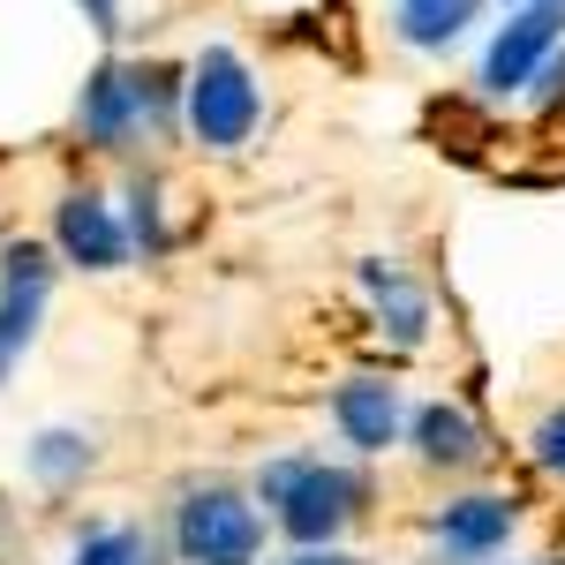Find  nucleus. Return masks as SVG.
Segmentation results:
<instances>
[{
	"instance_id": "1",
	"label": "nucleus",
	"mask_w": 565,
	"mask_h": 565,
	"mask_svg": "<svg viewBox=\"0 0 565 565\" xmlns=\"http://www.w3.org/2000/svg\"><path fill=\"white\" fill-rule=\"evenodd\" d=\"M181 76L167 61H121L106 53L98 68H84L76 84V136H84L98 159H129L143 143H174L181 136Z\"/></svg>"
},
{
	"instance_id": "2",
	"label": "nucleus",
	"mask_w": 565,
	"mask_h": 565,
	"mask_svg": "<svg viewBox=\"0 0 565 565\" xmlns=\"http://www.w3.org/2000/svg\"><path fill=\"white\" fill-rule=\"evenodd\" d=\"M249 490H257L271 535H287L295 551H340V535L370 513V476L324 452H279L257 468Z\"/></svg>"
},
{
	"instance_id": "3",
	"label": "nucleus",
	"mask_w": 565,
	"mask_h": 565,
	"mask_svg": "<svg viewBox=\"0 0 565 565\" xmlns=\"http://www.w3.org/2000/svg\"><path fill=\"white\" fill-rule=\"evenodd\" d=\"M257 129H264L257 68L226 39L196 45V61H189V76H181V136H189L196 151H212V159H234V151L257 143Z\"/></svg>"
},
{
	"instance_id": "4",
	"label": "nucleus",
	"mask_w": 565,
	"mask_h": 565,
	"mask_svg": "<svg viewBox=\"0 0 565 565\" xmlns=\"http://www.w3.org/2000/svg\"><path fill=\"white\" fill-rule=\"evenodd\" d=\"M264 535H271V521H264L257 490H242V482H226V476L189 482L174 498V513H167L174 565H257Z\"/></svg>"
},
{
	"instance_id": "5",
	"label": "nucleus",
	"mask_w": 565,
	"mask_h": 565,
	"mask_svg": "<svg viewBox=\"0 0 565 565\" xmlns=\"http://www.w3.org/2000/svg\"><path fill=\"white\" fill-rule=\"evenodd\" d=\"M53 279H61V257H53V242H8L0 249V385L15 377V362L31 354L45 324V302H53Z\"/></svg>"
},
{
	"instance_id": "6",
	"label": "nucleus",
	"mask_w": 565,
	"mask_h": 565,
	"mask_svg": "<svg viewBox=\"0 0 565 565\" xmlns=\"http://www.w3.org/2000/svg\"><path fill=\"white\" fill-rule=\"evenodd\" d=\"M324 415H332V437L348 445L354 460H385L407 445V392L392 385V377H340V385L324 392Z\"/></svg>"
},
{
	"instance_id": "7",
	"label": "nucleus",
	"mask_w": 565,
	"mask_h": 565,
	"mask_svg": "<svg viewBox=\"0 0 565 565\" xmlns=\"http://www.w3.org/2000/svg\"><path fill=\"white\" fill-rule=\"evenodd\" d=\"M53 257L76 264V271H90V279L121 271V264L136 257L121 204H114L106 189H68V196L53 204Z\"/></svg>"
},
{
	"instance_id": "8",
	"label": "nucleus",
	"mask_w": 565,
	"mask_h": 565,
	"mask_svg": "<svg viewBox=\"0 0 565 565\" xmlns=\"http://www.w3.org/2000/svg\"><path fill=\"white\" fill-rule=\"evenodd\" d=\"M521 535V498L505 490H460L430 513V543L445 565H490L505 558V543Z\"/></svg>"
},
{
	"instance_id": "9",
	"label": "nucleus",
	"mask_w": 565,
	"mask_h": 565,
	"mask_svg": "<svg viewBox=\"0 0 565 565\" xmlns=\"http://www.w3.org/2000/svg\"><path fill=\"white\" fill-rule=\"evenodd\" d=\"M565 45V23L543 15V8H513L490 45H482V68H476V90L482 98H527V84L543 76V61Z\"/></svg>"
},
{
	"instance_id": "10",
	"label": "nucleus",
	"mask_w": 565,
	"mask_h": 565,
	"mask_svg": "<svg viewBox=\"0 0 565 565\" xmlns=\"http://www.w3.org/2000/svg\"><path fill=\"white\" fill-rule=\"evenodd\" d=\"M354 287H362V302H370V317H377V332L392 348H423L430 340V295H423V279L399 257H362Z\"/></svg>"
},
{
	"instance_id": "11",
	"label": "nucleus",
	"mask_w": 565,
	"mask_h": 565,
	"mask_svg": "<svg viewBox=\"0 0 565 565\" xmlns=\"http://www.w3.org/2000/svg\"><path fill=\"white\" fill-rule=\"evenodd\" d=\"M407 445H415V460L430 468V476H468L482 468V423L460 407V399H415V415H407Z\"/></svg>"
},
{
	"instance_id": "12",
	"label": "nucleus",
	"mask_w": 565,
	"mask_h": 565,
	"mask_svg": "<svg viewBox=\"0 0 565 565\" xmlns=\"http://www.w3.org/2000/svg\"><path fill=\"white\" fill-rule=\"evenodd\" d=\"M490 0H392V39L407 53H445L482 23Z\"/></svg>"
},
{
	"instance_id": "13",
	"label": "nucleus",
	"mask_w": 565,
	"mask_h": 565,
	"mask_svg": "<svg viewBox=\"0 0 565 565\" xmlns=\"http://www.w3.org/2000/svg\"><path fill=\"white\" fill-rule=\"evenodd\" d=\"M68 565H167V543L136 521H90L68 543Z\"/></svg>"
},
{
	"instance_id": "14",
	"label": "nucleus",
	"mask_w": 565,
	"mask_h": 565,
	"mask_svg": "<svg viewBox=\"0 0 565 565\" xmlns=\"http://www.w3.org/2000/svg\"><path fill=\"white\" fill-rule=\"evenodd\" d=\"M23 468H31L39 490H76V482L98 468V445H90L84 430H39L23 445Z\"/></svg>"
},
{
	"instance_id": "15",
	"label": "nucleus",
	"mask_w": 565,
	"mask_h": 565,
	"mask_svg": "<svg viewBox=\"0 0 565 565\" xmlns=\"http://www.w3.org/2000/svg\"><path fill=\"white\" fill-rule=\"evenodd\" d=\"M121 204H129V212H121V218H129V249H136V257H167V249H174V226H167V196H159V181L136 174Z\"/></svg>"
},
{
	"instance_id": "16",
	"label": "nucleus",
	"mask_w": 565,
	"mask_h": 565,
	"mask_svg": "<svg viewBox=\"0 0 565 565\" xmlns=\"http://www.w3.org/2000/svg\"><path fill=\"white\" fill-rule=\"evenodd\" d=\"M527 460H535L551 482H565V399H551V407L535 415V430H527Z\"/></svg>"
},
{
	"instance_id": "17",
	"label": "nucleus",
	"mask_w": 565,
	"mask_h": 565,
	"mask_svg": "<svg viewBox=\"0 0 565 565\" xmlns=\"http://www.w3.org/2000/svg\"><path fill=\"white\" fill-rule=\"evenodd\" d=\"M527 106H535V114H558V106H565V45L543 61V76L527 84Z\"/></svg>"
},
{
	"instance_id": "18",
	"label": "nucleus",
	"mask_w": 565,
	"mask_h": 565,
	"mask_svg": "<svg viewBox=\"0 0 565 565\" xmlns=\"http://www.w3.org/2000/svg\"><path fill=\"white\" fill-rule=\"evenodd\" d=\"M90 23V39H121V0H76Z\"/></svg>"
},
{
	"instance_id": "19",
	"label": "nucleus",
	"mask_w": 565,
	"mask_h": 565,
	"mask_svg": "<svg viewBox=\"0 0 565 565\" xmlns=\"http://www.w3.org/2000/svg\"><path fill=\"white\" fill-rule=\"evenodd\" d=\"M279 565H370V558H354V551H295V558H279Z\"/></svg>"
},
{
	"instance_id": "20",
	"label": "nucleus",
	"mask_w": 565,
	"mask_h": 565,
	"mask_svg": "<svg viewBox=\"0 0 565 565\" xmlns=\"http://www.w3.org/2000/svg\"><path fill=\"white\" fill-rule=\"evenodd\" d=\"M527 8H543V15H558V23H565V0H527Z\"/></svg>"
},
{
	"instance_id": "21",
	"label": "nucleus",
	"mask_w": 565,
	"mask_h": 565,
	"mask_svg": "<svg viewBox=\"0 0 565 565\" xmlns=\"http://www.w3.org/2000/svg\"><path fill=\"white\" fill-rule=\"evenodd\" d=\"M513 8H521V0H505V15H513Z\"/></svg>"
}]
</instances>
